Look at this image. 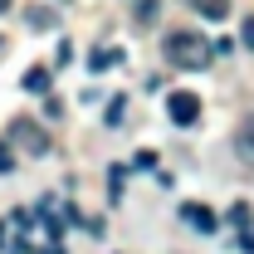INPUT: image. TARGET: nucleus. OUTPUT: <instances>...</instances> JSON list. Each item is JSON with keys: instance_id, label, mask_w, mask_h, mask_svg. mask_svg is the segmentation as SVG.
I'll list each match as a JSON object with an SVG mask.
<instances>
[{"instance_id": "nucleus-6", "label": "nucleus", "mask_w": 254, "mask_h": 254, "mask_svg": "<svg viewBox=\"0 0 254 254\" xmlns=\"http://www.w3.org/2000/svg\"><path fill=\"white\" fill-rule=\"evenodd\" d=\"M190 5H195V15H205L210 25H215V20H230V0H190Z\"/></svg>"}, {"instance_id": "nucleus-2", "label": "nucleus", "mask_w": 254, "mask_h": 254, "mask_svg": "<svg viewBox=\"0 0 254 254\" xmlns=\"http://www.w3.org/2000/svg\"><path fill=\"white\" fill-rule=\"evenodd\" d=\"M10 147H20V152H30V157H44V152H49V132L34 123V118H15V123H10Z\"/></svg>"}, {"instance_id": "nucleus-15", "label": "nucleus", "mask_w": 254, "mask_h": 254, "mask_svg": "<svg viewBox=\"0 0 254 254\" xmlns=\"http://www.w3.org/2000/svg\"><path fill=\"white\" fill-rule=\"evenodd\" d=\"M5 10H10V0H0V15H5Z\"/></svg>"}, {"instance_id": "nucleus-11", "label": "nucleus", "mask_w": 254, "mask_h": 254, "mask_svg": "<svg viewBox=\"0 0 254 254\" xmlns=\"http://www.w3.org/2000/svg\"><path fill=\"white\" fill-rule=\"evenodd\" d=\"M240 44H245V49H254V15H245V30H240Z\"/></svg>"}, {"instance_id": "nucleus-12", "label": "nucleus", "mask_w": 254, "mask_h": 254, "mask_svg": "<svg viewBox=\"0 0 254 254\" xmlns=\"http://www.w3.org/2000/svg\"><path fill=\"white\" fill-rule=\"evenodd\" d=\"M123 108H127V103H123V98H113V103H108V123H113V127H118V123H123Z\"/></svg>"}, {"instance_id": "nucleus-8", "label": "nucleus", "mask_w": 254, "mask_h": 254, "mask_svg": "<svg viewBox=\"0 0 254 254\" xmlns=\"http://www.w3.org/2000/svg\"><path fill=\"white\" fill-rule=\"evenodd\" d=\"M30 25H34V30H54V25H59V20H54V15H49V10H30Z\"/></svg>"}, {"instance_id": "nucleus-10", "label": "nucleus", "mask_w": 254, "mask_h": 254, "mask_svg": "<svg viewBox=\"0 0 254 254\" xmlns=\"http://www.w3.org/2000/svg\"><path fill=\"white\" fill-rule=\"evenodd\" d=\"M230 220L245 230V225H250V205H245V200H240V205H230Z\"/></svg>"}, {"instance_id": "nucleus-7", "label": "nucleus", "mask_w": 254, "mask_h": 254, "mask_svg": "<svg viewBox=\"0 0 254 254\" xmlns=\"http://www.w3.org/2000/svg\"><path fill=\"white\" fill-rule=\"evenodd\" d=\"M25 88H30V93H44V88H49V68H44V64H34L30 73H25Z\"/></svg>"}, {"instance_id": "nucleus-1", "label": "nucleus", "mask_w": 254, "mask_h": 254, "mask_svg": "<svg viewBox=\"0 0 254 254\" xmlns=\"http://www.w3.org/2000/svg\"><path fill=\"white\" fill-rule=\"evenodd\" d=\"M210 54H215L210 39L195 34V30H171V34H166V59L176 64V68H205Z\"/></svg>"}, {"instance_id": "nucleus-16", "label": "nucleus", "mask_w": 254, "mask_h": 254, "mask_svg": "<svg viewBox=\"0 0 254 254\" xmlns=\"http://www.w3.org/2000/svg\"><path fill=\"white\" fill-rule=\"evenodd\" d=\"M64 5H68V0H64Z\"/></svg>"}, {"instance_id": "nucleus-13", "label": "nucleus", "mask_w": 254, "mask_h": 254, "mask_svg": "<svg viewBox=\"0 0 254 254\" xmlns=\"http://www.w3.org/2000/svg\"><path fill=\"white\" fill-rule=\"evenodd\" d=\"M0 171H10V152H5V142H0Z\"/></svg>"}, {"instance_id": "nucleus-4", "label": "nucleus", "mask_w": 254, "mask_h": 254, "mask_svg": "<svg viewBox=\"0 0 254 254\" xmlns=\"http://www.w3.org/2000/svg\"><path fill=\"white\" fill-rule=\"evenodd\" d=\"M181 220L190 225V230H200V235H215V210H210V205H195V200H190V205H181Z\"/></svg>"}, {"instance_id": "nucleus-14", "label": "nucleus", "mask_w": 254, "mask_h": 254, "mask_svg": "<svg viewBox=\"0 0 254 254\" xmlns=\"http://www.w3.org/2000/svg\"><path fill=\"white\" fill-rule=\"evenodd\" d=\"M5 240H10V235H5V225H0V245H5Z\"/></svg>"}, {"instance_id": "nucleus-5", "label": "nucleus", "mask_w": 254, "mask_h": 254, "mask_svg": "<svg viewBox=\"0 0 254 254\" xmlns=\"http://www.w3.org/2000/svg\"><path fill=\"white\" fill-rule=\"evenodd\" d=\"M235 152H240V161H250V166H254V113L235 127Z\"/></svg>"}, {"instance_id": "nucleus-3", "label": "nucleus", "mask_w": 254, "mask_h": 254, "mask_svg": "<svg viewBox=\"0 0 254 254\" xmlns=\"http://www.w3.org/2000/svg\"><path fill=\"white\" fill-rule=\"evenodd\" d=\"M166 113H171V123H176V127H190L195 118H200V98L190 93V88H176V93L166 98Z\"/></svg>"}, {"instance_id": "nucleus-9", "label": "nucleus", "mask_w": 254, "mask_h": 254, "mask_svg": "<svg viewBox=\"0 0 254 254\" xmlns=\"http://www.w3.org/2000/svg\"><path fill=\"white\" fill-rule=\"evenodd\" d=\"M118 59H123L118 49H98V54H93V68H108V64H118Z\"/></svg>"}]
</instances>
